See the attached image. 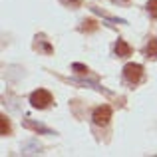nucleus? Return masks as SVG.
I'll return each instance as SVG.
<instances>
[{
    "mask_svg": "<svg viewBox=\"0 0 157 157\" xmlns=\"http://www.w3.org/2000/svg\"><path fill=\"white\" fill-rule=\"evenodd\" d=\"M52 101H54L52 94L48 92V90H42V88L32 92V96H30V104H32V107H36V109H46Z\"/></svg>",
    "mask_w": 157,
    "mask_h": 157,
    "instance_id": "obj_1",
    "label": "nucleus"
},
{
    "mask_svg": "<svg viewBox=\"0 0 157 157\" xmlns=\"http://www.w3.org/2000/svg\"><path fill=\"white\" fill-rule=\"evenodd\" d=\"M123 78H125L127 84L137 86L143 80V66L141 64H127L123 68Z\"/></svg>",
    "mask_w": 157,
    "mask_h": 157,
    "instance_id": "obj_2",
    "label": "nucleus"
},
{
    "mask_svg": "<svg viewBox=\"0 0 157 157\" xmlns=\"http://www.w3.org/2000/svg\"><path fill=\"white\" fill-rule=\"evenodd\" d=\"M109 119H111V107L109 105H101V107H98L96 111L92 113V121H94V125H107L109 123Z\"/></svg>",
    "mask_w": 157,
    "mask_h": 157,
    "instance_id": "obj_3",
    "label": "nucleus"
},
{
    "mask_svg": "<svg viewBox=\"0 0 157 157\" xmlns=\"http://www.w3.org/2000/svg\"><path fill=\"white\" fill-rule=\"evenodd\" d=\"M113 50H115V54H117L119 58H125V56H129V54H131V48H129V44H127L125 40H117Z\"/></svg>",
    "mask_w": 157,
    "mask_h": 157,
    "instance_id": "obj_4",
    "label": "nucleus"
},
{
    "mask_svg": "<svg viewBox=\"0 0 157 157\" xmlns=\"http://www.w3.org/2000/svg\"><path fill=\"white\" fill-rule=\"evenodd\" d=\"M145 56L147 58H157V38H151L145 46Z\"/></svg>",
    "mask_w": 157,
    "mask_h": 157,
    "instance_id": "obj_5",
    "label": "nucleus"
},
{
    "mask_svg": "<svg viewBox=\"0 0 157 157\" xmlns=\"http://www.w3.org/2000/svg\"><path fill=\"white\" fill-rule=\"evenodd\" d=\"M147 12L151 18H157V0H149L147 2Z\"/></svg>",
    "mask_w": 157,
    "mask_h": 157,
    "instance_id": "obj_6",
    "label": "nucleus"
},
{
    "mask_svg": "<svg viewBox=\"0 0 157 157\" xmlns=\"http://www.w3.org/2000/svg\"><path fill=\"white\" fill-rule=\"evenodd\" d=\"M10 131V127H8V121H6V117H2V133H8Z\"/></svg>",
    "mask_w": 157,
    "mask_h": 157,
    "instance_id": "obj_7",
    "label": "nucleus"
},
{
    "mask_svg": "<svg viewBox=\"0 0 157 157\" xmlns=\"http://www.w3.org/2000/svg\"><path fill=\"white\" fill-rule=\"evenodd\" d=\"M111 2H115V4H125L127 0H111Z\"/></svg>",
    "mask_w": 157,
    "mask_h": 157,
    "instance_id": "obj_8",
    "label": "nucleus"
}]
</instances>
